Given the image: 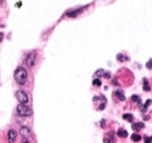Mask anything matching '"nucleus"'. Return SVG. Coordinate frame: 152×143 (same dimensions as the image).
Segmentation results:
<instances>
[{"label":"nucleus","instance_id":"17","mask_svg":"<svg viewBox=\"0 0 152 143\" xmlns=\"http://www.w3.org/2000/svg\"><path fill=\"white\" fill-rule=\"evenodd\" d=\"M117 58H118V61H120V62H124V60H127V57H124V55L121 53L117 55Z\"/></svg>","mask_w":152,"mask_h":143},{"label":"nucleus","instance_id":"2","mask_svg":"<svg viewBox=\"0 0 152 143\" xmlns=\"http://www.w3.org/2000/svg\"><path fill=\"white\" fill-rule=\"evenodd\" d=\"M17 112H18L19 115L24 116V117L32 115V110H31V109L29 107H27L26 105H23V104H20L18 107H17Z\"/></svg>","mask_w":152,"mask_h":143},{"label":"nucleus","instance_id":"19","mask_svg":"<svg viewBox=\"0 0 152 143\" xmlns=\"http://www.w3.org/2000/svg\"><path fill=\"white\" fill-rule=\"evenodd\" d=\"M103 73H104L103 69H99V70L95 73V75H96V76H101V75H103Z\"/></svg>","mask_w":152,"mask_h":143},{"label":"nucleus","instance_id":"5","mask_svg":"<svg viewBox=\"0 0 152 143\" xmlns=\"http://www.w3.org/2000/svg\"><path fill=\"white\" fill-rule=\"evenodd\" d=\"M7 139H8V143H15L17 139V132L14 130H10L7 133Z\"/></svg>","mask_w":152,"mask_h":143},{"label":"nucleus","instance_id":"16","mask_svg":"<svg viewBox=\"0 0 152 143\" xmlns=\"http://www.w3.org/2000/svg\"><path fill=\"white\" fill-rule=\"evenodd\" d=\"M143 83H144V90L145 91H150V87H149L148 80L146 78H144V79H143Z\"/></svg>","mask_w":152,"mask_h":143},{"label":"nucleus","instance_id":"1","mask_svg":"<svg viewBox=\"0 0 152 143\" xmlns=\"http://www.w3.org/2000/svg\"><path fill=\"white\" fill-rule=\"evenodd\" d=\"M15 79L19 85H24L27 80V71L22 67H19L15 71Z\"/></svg>","mask_w":152,"mask_h":143},{"label":"nucleus","instance_id":"7","mask_svg":"<svg viewBox=\"0 0 152 143\" xmlns=\"http://www.w3.org/2000/svg\"><path fill=\"white\" fill-rule=\"evenodd\" d=\"M21 135L24 137V138H26V137H28L29 135H30V130L27 128V127H23V128H21Z\"/></svg>","mask_w":152,"mask_h":143},{"label":"nucleus","instance_id":"23","mask_svg":"<svg viewBox=\"0 0 152 143\" xmlns=\"http://www.w3.org/2000/svg\"><path fill=\"white\" fill-rule=\"evenodd\" d=\"M3 37H4L3 32H0V42H2V40H3Z\"/></svg>","mask_w":152,"mask_h":143},{"label":"nucleus","instance_id":"9","mask_svg":"<svg viewBox=\"0 0 152 143\" xmlns=\"http://www.w3.org/2000/svg\"><path fill=\"white\" fill-rule=\"evenodd\" d=\"M118 136L119 137H121V138H126L128 136V133H127V131H125V130H123V129H120L119 131H118Z\"/></svg>","mask_w":152,"mask_h":143},{"label":"nucleus","instance_id":"13","mask_svg":"<svg viewBox=\"0 0 152 143\" xmlns=\"http://www.w3.org/2000/svg\"><path fill=\"white\" fill-rule=\"evenodd\" d=\"M150 105H151V99H148L147 101H146V104L143 106V108H142V112H143V113H145V112L147 111V108H148Z\"/></svg>","mask_w":152,"mask_h":143},{"label":"nucleus","instance_id":"24","mask_svg":"<svg viewBox=\"0 0 152 143\" xmlns=\"http://www.w3.org/2000/svg\"><path fill=\"white\" fill-rule=\"evenodd\" d=\"M104 124H105V121H104V120H101V127L103 128V125H104Z\"/></svg>","mask_w":152,"mask_h":143},{"label":"nucleus","instance_id":"8","mask_svg":"<svg viewBox=\"0 0 152 143\" xmlns=\"http://www.w3.org/2000/svg\"><path fill=\"white\" fill-rule=\"evenodd\" d=\"M132 130L133 131H141L143 128H144V123H143V122H137V123H133L132 124Z\"/></svg>","mask_w":152,"mask_h":143},{"label":"nucleus","instance_id":"6","mask_svg":"<svg viewBox=\"0 0 152 143\" xmlns=\"http://www.w3.org/2000/svg\"><path fill=\"white\" fill-rule=\"evenodd\" d=\"M103 142L104 143H115V139H114V132H111L108 133L106 137L103 139Z\"/></svg>","mask_w":152,"mask_h":143},{"label":"nucleus","instance_id":"18","mask_svg":"<svg viewBox=\"0 0 152 143\" xmlns=\"http://www.w3.org/2000/svg\"><path fill=\"white\" fill-rule=\"evenodd\" d=\"M93 85L94 86H101V80L99 79V78H95L94 80H93Z\"/></svg>","mask_w":152,"mask_h":143},{"label":"nucleus","instance_id":"14","mask_svg":"<svg viewBox=\"0 0 152 143\" xmlns=\"http://www.w3.org/2000/svg\"><path fill=\"white\" fill-rule=\"evenodd\" d=\"M116 94H117L118 97H119L120 100H122V101H124V100H125V96H124V94H123V92H122V91H119V90H118V91L116 92Z\"/></svg>","mask_w":152,"mask_h":143},{"label":"nucleus","instance_id":"3","mask_svg":"<svg viewBox=\"0 0 152 143\" xmlns=\"http://www.w3.org/2000/svg\"><path fill=\"white\" fill-rule=\"evenodd\" d=\"M16 97H17V99H18L19 101H20L21 104H23V105H25V104L28 103V95L25 93L24 91H22V90H19V91L16 92Z\"/></svg>","mask_w":152,"mask_h":143},{"label":"nucleus","instance_id":"4","mask_svg":"<svg viewBox=\"0 0 152 143\" xmlns=\"http://www.w3.org/2000/svg\"><path fill=\"white\" fill-rule=\"evenodd\" d=\"M36 58H37V53H36L35 51L30 52V53L26 56V58H25V63H26L27 66L32 67L33 65H35V63H36Z\"/></svg>","mask_w":152,"mask_h":143},{"label":"nucleus","instance_id":"10","mask_svg":"<svg viewBox=\"0 0 152 143\" xmlns=\"http://www.w3.org/2000/svg\"><path fill=\"white\" fill-rule=\"evenodd\" d=\"M82 11H83V7H82V8H79V10H76V11L70 12V13H68L67 15H68V17H76L77 15H79V14H80Z\"/></svg>","mask_w":152,"mask_h":143},{"label":"nucleus","instance_id":"11","mask_svg":"<svg viewBox=\"0 0 152 143\" xmlns=\"http://www.w3.org/2000/svg\"><path fill=\"white\" fill-rule=\"evenodd\" d=\"M123 119H125L126 121H128V122H132L133 121V116L131 114H124L123 115Z\"/></svg>","mask_w":152,"mask_h":143},{"label":"nucleus","instance_id":"15","mask_svg":"<svg viewBox=\"0 0 152 143\" xmlns=\"http://www.w3.org/2000/svg\"><path fill=\"white\" fill-rule=\"evenodd\" d=\"M131 99H132V101L137 103L138 105H141V98H140L138 95H132V96H131Z\"/></svg>","mask_w":152,"mask_h":143},{"label":"nucleus","instance_id":"20","mask_svg":"<svg viewBox=\"0 0 152 143\" xmlns=\"http://www.w3.org/2000/svg\"><path fill=\"white\" fill-rule=\"evenodd\" d=\"M152 142V137H145L144 143H151Z\"/></svg>","mask_w":152,"mask_h":143},{"label":"nucleus","instance_id":"22","mask_svg":"<svg viewBox=\"0 0 152 143\" xmlns=\"http://www.w3.org/2000/svg\"><path fill=\"white\" fill-rule=\"evenodd\" d=\"M103 76H104L105 78H109V77H111V74H109L108 72H104V73H103Z\"/></svg>","mask_w":152,"mask_h":143},{"label":"nucleus","instance_id":"12","mask_svg":"<svg viewBox=\"0 0 152 143\" xmlns=\"http://www.w3.org/2000/svg\"><path fill=\"white\" fill-rule=\"evenodd\" d=\"M131 140L134 141V142H139L141 140V135H139L138 133H134L131 135Z\"/></svg>","mask_w":152,"mask_h":143},{"label":"nucleus","instance_id":"25","mask_svg":"<svg viewBox=\"0 0 152 143\" xmlns=\"http://www.w3.org/2000/svg\"><path fill=\"white\" fill-rule=\"evenodd\" d=\"M23 143H29V142H28V141H24Z\"/></svg>","mask_w":152,"mask_h":143},{"label":"nucleus","instance_id":"21","mask_svg":"<svg viewBox=\"0 0 152 143\" xmlns=\"http://www.w3.org/2000/svg\"><path fill=\"white\" fill-rule=\"evenodd\" d=\"M146 67H147L148 69H151V68H152V60H150V61L146 64Z\"/></svg>","mask_w":152,"mask_h":143}]
</instances>
